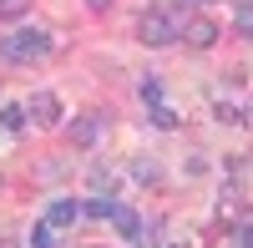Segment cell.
Here are the masks:
<instances>
[{"label":"cell","mask_w":253,"mask_h":248,"mask_svg":"<svg viewBox=\"0 0 253 248\" xmlns=\"http://www.w3.org/2000/svg\"><path fill=\"white\" fill-rule=\"evenodd\" d=\"M51 31H15V36H0V56L5 61H41L51 56Z\"/></svg>","instance_id":"cell-1"},{"label":"cell","mask_w":253,"mask_h":248,"mask_svg":"<svg viewBox=\"0 0 253 248\" xmlns=\"http://www.w3.org/2000/svg\"><path fill=\"white\" fill-rule=\"evenodd\" d=\"M137 41H142V46H172V41H177V20L167 15L162 5L157 10H142L137 15Z\"/></svg>","instance_id":"cell-2"},{"label":"cell","mask_w":253,"mask_h":248,"mask_svg":"<svg viewBox=\"0 0 253 248\" xmlns=\"http://www.w3.org/2000/svg\"><path fill=\"white\" fill-rule=\"evenodd\" d=\"M26 117L36 122V127H56V122H61V101H56V91H36L31 107H26Z\"/></svg>","instance_id":"cell-3"},{"label":"cell","mask_w":253,"mask_h":248,"mask_svg":"<svg viewBox=\"0 0 253 248\" xmlns=\"http://www.w3.org/2000/svg\"><path fill=\"white\" fill-rule=\"evenodd\" d=\"M76 218H81V203H71V198H51V208H46V223H51V228H71Z\"/></svg>","instance_id":"cell-4"},{"label":"cell","mask_w":253,"mask_h":248,"mask_svg":"<svg viewBox=\"0 0 253 248\" xmlns=\"http://www.w3.org/2000/svg\"><path fill=\"white\" fill-rule=\"evenodd\" d=\"M182 41H187V46H198V51H208V46L218 41V26H213V20H187V26H182Z\"/></svg>","instance_id":"cell-5"},{"label":"cell","mask_w":253,"mask_h":248,"mask_svg":"<svg viewBox=\"0 0 253 248\" xmlns=\"http://www.w3.org/2000/svg\"><path fill=\"white\" fill-rule=\"evenodd\" d=\"M112 228H117V238H126V243H132V238L142 233V218H137L132 208H122V203H117V213H112Z\"/></svg>","instance_id":"cell-6"},{"label":"cell","mask_w":253,"mask_h":248,"mask_svg":"<svg viewBox=\"0 0 253 248\" xmlns=\"http://www.w3.org/2000/svg\"><path fill=\"white\" fill-rule=\"evenodd\" d=\"M96 137H101V122H96V117H81V122H71V142H76V147H91Z\"/></svg>","instance_id":"cell-7"},{"label":"cell","mask_w":253,"mask_h":248,"mask_svg":"<svg viewBox=\"0 0 253 248\" xmlns=\"http://www.w3.org/2000/svg\"><path fill=\"white\" fill-rule=\"evenodd\" d=\"M81 213H86V218H112V213H117V198H112V193H96V198L81 203Z\"/></svg>","instance_id":"cell-8"},{"label":"cell","mask_w":253,"mask_h":248,"mask_svg":"<svg viewBox=\"0 0 253 248\" xmlns=\"http://www.w3.org/2000/svg\"><path fill=\"white\" fill-rule=\"evenodd\" d=\"M26 107H0V127H5V132H26Z\"/></svg>","instance_id":"cell-9"},{"label":"cell","mask_w":253,"mask_h":248,"mask_svg":"<svg viewBox=\"0 0 253 248\" xmlns=\"http://www.w3.org/2000/svg\"><path fill=\"white\" fill-rule=\"evenodd\" d=\"M117 177H122V172H112L107 162H96V167H91V182H96V193H112V188H117Z\"/></svg>","instance_id":"cell-10"},{"label":"cell","mask_w":253,"mask_h":248,"mask_svg":"<svg viewBox=\"0 0 253 248\" xmlns=\"http://www.w3.org/2000/svg\"><path fill=\"white\" fill-rule=\"evenodd\" d=\"M233 26H238V36H248V41H253V0H243V5L233 10Z\"/></svg>","instance_id":"cell-11"},{"label":"cell","mask_w":253,"mask_h":248,"mask_svg":"<svg viewBox=\"0 0 253 248\" xmlns=\"http://www.w3.org/2000/svg\"><path fill=\"white\" fill-rule=\"evenodd\" d=\"M31 248H56V228L51 223H36L31 228Z\"/></svg>","instance_id":"cell-12"},{"label":"cell","mask_w":253,"mask_h":248,"mask_svg":"<svg viewBox=\"0 0 253 248\" xmlns=\"http://www.w3.org/2000/svg\"><path fill=\"white\" fill-rule=\"evenodd\" d=\"M31 15V0H0V20H20Z\"/></svg>","instance_id":"cell-13"},{"label":"cell","mask_w":253,"mask_h":248,"mask_svg":"<svg viewBox=\"0 0 253 248\" xmlns=\"http://www.w3.org/2000/svg\"><path fill=\"white\" fill-rule=\"evenodd\" d=\"M152 127L172 132V127H177V112H172V107H162V101H157V107H152Z\"/></svg>","instance_id":"cell-14"},{"label":"cell","mask_w":253,"mask_h":248,"mask_svg":"<svg viewBox=\"0 0 253 248\" xmlns=\"http://www.w3.org/2000/svg\"><path fill=\"white\" fill-rule=\"evenodd\" d=\"M218 122H223V127H238V122H243V107H233V101H218Z\"/></svg>","instance_id":"cell-15"},{"label":"cell","mask_w":253,"mask_h":248,"mask_svg":"<svg viewBox=\"0 0 253 248\" xmlns=\"http://www.w3.org/2000/svg\"><path fill=\"white\" fill-rule=\"evenodd\" d=\"M142 101H152V107L162 101V81L157 76H142Z\"/></svg>","instance_id":"cell-16"},{"label":"cell","mask_w":253,"mask_h":248,"mask_svg":"<svg viewBox=\"0 0 253 248\" xmlns=\"http://www.w3.org/2000/svg\"><path fill=\"white\" fill-rule=\"evenodd\" d=\"M132 172H137L142 182H152V177H157V167H152V162H132Z\"/></svg>","instance_id":"cell-17"},{"label":"cell","mask_w":253,"mask_h":248,"mask_svg":"<svg viewBox=\"0 0 253 248\" xmlns=\"http://www.w3.org/2000/svg\"><path fill=\"white\" fill-rule=\"evenodd\" d=\"M233 248H253V228H238V243Z\"/></svg>","instance_id":"cell-18"},{"label":"cell","mask_w":253,"mask_h":248,"mask_svg":"<svg viewBox=\"0 0 253 248\" xmlns=\"http://www.w3.org/2000/svg\"><path fill=\"white\" fill-rule=\"evenodd\" d=\"M86 5H91V10H107V5H112V0H86Z\"/></svg>","instance_id":"cell-19"},{"label":"cell","mask_w":253,"mask_h":248,"mask_svg":"<svg viewBox=\"0 0 253 248\" xmlns=\"http://www.w3.org/2000/svg\"><path fill=\"white\" fill-rule=\"evenodd\" d=\"M0 248H10V243H5V238H0Z\"/></svg>","instance_id":"cell-20"}]
</instances>
